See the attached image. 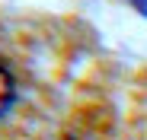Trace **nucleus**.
<instances>
[{"label":"nucleus","instance_id":"f03ea898","mask_svg":"<svg viewBox=\"0 0 147 140\" xmlns=\"http://www.w3.org/2000/svg\"><path fill=\"white\" fill-rule=\"evenodd\" d=\"M134 3H138V7H144V10H147V0H134Z\"/></svg>","mask_w":147,"mask_h":140},{"label":"nucleus","instance_id":"f257e3e1","mask_svg":"<svg viewBox=\"0 0 147 140\" xmlns=\"http://www.w3.org/2000/svg\"><path fill=\"white\" fill-rule=\"evenodd\" d=\"M13 99H16V80L7 70V64H0V115L13 105Z\"/></svg>","mask_w":147,"mask_h":140}]
</instances>
